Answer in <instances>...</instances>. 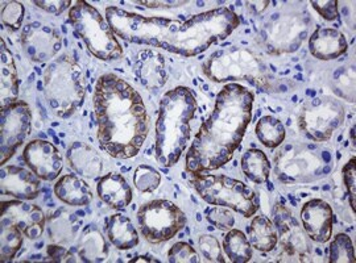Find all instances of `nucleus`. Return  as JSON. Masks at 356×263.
<instances>
[{
	"mask_svg": "<svg viewBox=\"0 0 356 263\" xmlns=\"http://www.w3.org/2000/svg\"><path fill=\"white\" fill-rule=\"evenodd\" d=\"M107 237L110 242L119 251H131L139 244V235L129 217L115 213L107 226Z\"/></svg>",
	"mask_w": 356,
	"mask_h": 263,
	"instance_id": "obj_28",
	"label": "nucleus"
},
{
	"mask_svg": "<svg viewBox=\"0 0 356 263\" xmlns=\"http://www.w3.org/2000/svg\"><path fill=\"white\" fill-rule=\"evenodd\" d=\"M134 183L140 192H153L161 183V174L147 164H140L135 170Z\"/></svg>",
	"mask_w": 356,
	"mask_h": 263,
	"instance_id": "obj_36",
	"label": "nucleus"
},
{
	"mask_svg": "<svg viewBox=\"0 0 356 263\" xmlns=\"http://www.w3.org/2000/svg\"><path fill=\"white\" fill-rule=\"evenodd\" d=\"M268 4H269V1H248V3H247L248 8H250L251 12L254 13V15L263 13V11L267 8Z\"/></svg>",
	"mask_w": 356,
	"mask_h": 263,
	"instance_id": "obj_46",
	"label": "nucleus"
},
{
	"mask_svg": "<svg viewBox=\"0 0 356 263\" xmlns=\"http://www.w3.org/2000/svg\"><path fill=\"white\" fill-rule=\"evenodd\" d=\"M32 128V112L26 101H16L0 113V162H7L24 142Z\"/></svg>",
	"mask_w": 356,
	"mask_h": 263,
	"instance_id": "obj_13",
	"label": "nucleus"
},
{
	"mask_svg": "<svg viewBox=\"0 0 356 263\" xmlns=\"http://www.w3.org/2000/svg\"><path fill=\"white\" fill-rule=\"evenodd\" d=\"M138 4H141L147 8H175V7H181L188 4L189 1H172V0H145V1H135Z\"/></svg>",
	"mask_w": 356,
	"mask_h": 263,
	"instance_id": "obj_45",
	"label": "nucleus"
},
{
	"mask_svg": "<svg viewBox=\"0 0 356 263\" xmlns=\"http://www.w3.org/2000/svg\"><path fill=\"white\" fill-rule=\"evenodd\" d=\"M22 46L35 62H47L63 48L61 35L51 26L41 23L26 24L20 36Z\"/></svg>",
	"mask_w": 356,
	"mask_h": 263,
	"instance_id": "obj_15",
	"label": "nucleus"
},
{
	"mask_svg": "<svg viewBox=\"0 0 356 263\" xmlns=\"http://www.w3.org/2000/svg\"><path fill=\"white\" fill-rule=\"evenodd\" d=\"M0 191L19 201H32L41 192V182L32 170L20 166H3Z\"/></svg>",
	"mask_w": 356,
	"mask_h": 263,
	"instance_id": "obj_18",
	"label": "nucleus"
},
{
	"mask_svg": "<svg viewBox=\"0 0 356 263\" xmlns=\"http://www.w3.org/2000/svg\"><path fill=\"white\" fill-rule=\"evenodd\" d=\"M81 220L76 213L67 210H58L54 213L48 224V233L53 244L69 245L76 238L81 229Z\"/></svg>",
	"mask_w": 356,
	"mask_h": 263,
	"instance_id": "obj_27",
	"label": "nucleus"
},
{
	"mask_svg": "<svg viewBox=\"0 0 356 263\" xmlns=\"http://www.w3.org/2000/svg\"><path fill=\"white\" fill-rule=\"evenodd\" d=\"M307 35V23L300 15H275L261 29V44L272 54L297 51Z\"/></svg>",
	"mask_w": 356,
	"mask_h": 263,
	"instance_id": "obj_12",
	"label": "nucleus"
},
{
	"mask_svg": "<svg viewBox=\"0 0 356 263\" xmlns=\"http://www.w3.org/2000/svg\"><path fill=\"white\" fill-rule=\"evenodd\" d=\"M69 20L97 58L113 61L123 56L122 45L113 28L106 17L88 1H74L69 12Z\"/></svg>",
	"mask_w": 356,
	"mask_h": 263,
	"instance_id": "obj_7",
	"label": "nucleus"
},
{
	"mask_svg": "<svg viewBox=\"0 0 356 263\" xmlns=\"http://www.w3.org/2000/svg\"><path fill=\"white\" fill-rule=\"evenodd\" d=\"M24 6L19 1L1 3V23L11 31H17L23 24Z\"/></svg>",
	"mask_w": 356,
	"mask_h": 263,
	"instance_id": "obj_37",
	"label": "nucleus"
},
{
	"mask_svg": "<svg viewBox=\"0 0 356 263\" xmlns=\"http://www.w3.org/2000/svg\"><path fill=\"white\" fill-rule=\"evenodd\" d=\"M35 4L38 6V8L47 11L48 13L60 16L73 3L69 1V0H64V1L63 0H57V1H35Z\"/></svg>",
	"mask_w": 356,
	"mask_h": 263,
	"instance_id": "obj_44",
	"label": "nucleus"
},
{
	"mask_svg": "<svg viewBox=\"0 0 356 263\" xmlns=\"http://www.w3.org/2000/svg\"><path fill=\"white\" fill-rule=\"evenodd\" d=\"M330 263L355 262V251L351 238L344 233L337 235L330 244Z\"/></svg>",
	"mask_w": 356,
	"mask_h": 263,
	"instance_id": "obj_34",
	"label": "nucleus"
},
{
	"mask_svg": "<svg viewBox=\"0 0 356 263\" xmlns=\"http://www.w3.org/2000/svg\"><path fill=\"white\" fill-rule=\"evenodd\" d=\"M92 101L103 151L119 160L135 157L149 132V116L139 92L120 76L104 74L95 85Z\"/></svg>",
	"mask_w": 356,
	"mask_h": 263,
	"instance_id": "obj_3",
	"label": "nucleus"
},
{
	"mask_svg": "<svg viewBox=\"0 0 356 263\" xmlns=\"http://www.w3.org/2000/svg\"><path fill=\"white\" fill-rule=\"evenodd\" d=\"M204 76L214 82L245 80L256 87L272 91L273 76L267 65L248 48L231 46L211 54L204 65Z\"/></svg>",
	"mask_w": 356,
	"mask_h": 263,
	"instance_id": "obj_6",
	"label": "nucleus"
},
{
	"mask_svg": "<svg viewBox=\"0 0 356 263\" xmlns=\"http://www.w3.org/2000/svg\"><path fill=\"white\" fill-rule=\"evenodd\" d=\"M23 245V232L6 220H0V260L10 262Z\"/></svg>",
	"mask_w": 356,
	"mask_h": 263,
	"instance_id": "obj_33",
	"label": "nucleus"
},
{
	"mask_svg": "<svg viewBox=\"0 0 356 263\" xmlns=\"http://www.w3.org/2000/svg\"><path fill=\"white\" fill-rule=\"evenodd\" d=\"M254 101V92L238 83H229L219 91L214 111L186 153V171L198 176L231 161L252 120Z\"/></svg>",
	"mask_w": 356,
	"mask_h": 263,
	"instance_id": "obj_2",
	"label": "nucleus"
},
{
	"mask_svg": "<svg viewBox=\"0 0 356 263\" xmlns=\"http://www.w3.org/2000/svg\"><path fill=\"white\" fill-rule=\"evenodd\" d=\"M198 105L188 87L168 91L156 121V158L163 167L178 162L191 139V121Z\"/></svg>",
	"mask_w": 356,
	"mask_h": 263,
	"instance_id": "obj_4",
	"label": "nucleus"
},
{
	"mask_svg": "<svg viewBox=\"0 0 356 263\" xmlns=\"http://www.w3.org/2000/svg\"><path fill=\"white\" fill-rule=\"evenodd\" d=\"M343 183L347 195L350 198V205L353 208V212H355V196H356V163L355 158H351L348 162L344 164Z\"/></svg>",
	"mask_w": 356,
	"mask_h": 263,
	"instance_id": "obj_41",
	"label": "nucleus"
},
{
	"mask_svg": "<svg viewBox=\"0 0 356 263\" xmlns=\"http://www.w3.org/2000/svg\"><path fill=\"white\" fill-rule=\"evenodd\" d=\"M98 196L113 210H126L132 201V189L127 180L115 173H108L101 178L98 186Z\"/></svg>",
	"mask_w": 356,
	"mask_h": 263,
	"instance_id": "obj_23",
	"label": "nucleus"
},
{
	"mask_svg": "<svg viewBox=\"0 0 356 263\" xmlns=\"http://www.w3.org/2000/svg\"><path fill=\"white\" fill-rule=\"evenodd\" d=\"M131 262L132 263H140V262H152L156 263L159 262V260H153L151 257H147V255H143V257H136L135 260H131Z\"/></svg>",
	"mask_w": 356,
	"mask_h": 263,
	"instance_id": "obj_47",
	"label": "nucleus"
},
{
	"mask_svg": "<svg viewBox=\"0 0 356 263\" xmlns=\"http://www.w3.org/2000/svg\"><path fill=\"white\" fill-rule=\"evenodd\" d=\"M0 220L17 226L29 239L40 237L47 223L45 214L40 207L22 201H4L1 204Z\"/></svg>",
	"mask_w": 356,
	"mask_h": 263,
	"instance_id": "obj_17",
	"label": "nucleus"
},
{
	"mask_svg": "<svg viewBox=\"0 0 356 263\" xmlns=\"http://www.w3.org/2000/svg\"><path fill=\"white\" fill-rule=\"evenodd\" d=\"M19 98V76L13 62V53L1 40L0 49V101L1 108L13 104Z\"/></svg>",
	"mask_w": 356,
	"mask_h": 263,
	"instance_id": "obj_25",
	"label": "nucleus"
},
{
	"mask_svg": "<svg viewBox=\"0 0 356 263\" xmlns=\"http://www.w3.org/2000/svg\"><path fill=\"white\" fill-rule=\"evenodd\" d=\"M24 160L28 167L40 179L48 182L60 176L64 167L61 153L47 139L31 141L24 149Z\"/></svg>",
	"mask_w": 356,
	"mask_h": 263,
	"instance_id": "obj_16",
	"label": "nucleus"
},
{
	"mask_svg": "<svg viewBox=\"0 0 356 263\" xmlns=\"http://www.w3.org/2000/svg\"><path fill=\"white\" fill-rule=\"evenodd\" d=\"M309 49L321 61H331L343 56L348 49V42L338 29L318 28L309 38Z\"/></svg>",
	"mask_w": 356,
	"mask_h": 263,
	"instance_id": "obj_21",
	"label": "nucleus"
},
{
	"mask_svg": "<svg viewBox=\"0 0 356 263\" xmlns=\"http://www.w3.org/2000/svg\"><path fill=\"white\" fill-rule=\"evenodd\" d=\"M241 166L244 176L257 185L266 183L272 170V166L266 153L259 149H250L245 151L243 154Z\"/></svg>",
	"mask_w": 356,
	"mask_h": 263,
	"instance_id": "obj_30",
	"label": "nucleus"
},
{
	"mask_svg": "<svg viewBox=\"0 0 356 263\" xmlns=\"http://www.w3.org/2000/svg\"><path fill=\"white\" fill-rule=\"evenodd\" d=\"M256 136L269 149H275L284 142L286 130L279 119L273 116H263L256 124Z\"/></svg>",
	"mask_w": 356,
	"mask_h": 263,
	"instance_id": "obj_32",
	"label": "nucleus"
},
{
	"mask_svg": "<svg viewBox=\"0 0 356 263\" xmlns=\"http://www.w3.org/2000/svg\"><path fill=\"white\" fill-rule=\"evenodd\" d=\"M134 71L141 85L148 90L163 87L168 79L165 60L163 54L154 49H143L138 53Z\"/></svg>",
	"mask_w": 356,
	"mask_h": 263,
	"instance_id": "obj_20",
	"label": "nucleus"
},
{
	"mask_svg": "<svg viewBox=\"0 0 356 263\" xmlns=\"http://www.w3.org/2000/svg\"><path fill=\"white\" fill-rule=\"evenodd\" d=\"M273 224L277 228L282 253L277 262H307L310 261V245L305 230L297 223L291 211L280 203L273 208Z\"/></svg>",
	"mask_w": 356,
	"mask_h": 263,
	"instance_id": "obj_14",
	"label": "nucleus"
},
{
	"mask_svg": "<svg viewBox=\"0 0 356 263\" xmlns=\"http://www.w3.org/2000/svg\"><path fill=\"white\" fill-rule=\"evenodd\" d=\"M334 91L348 101L355 99V70L354 67H341L334 74Z\"/></svg>",
	"mask_w": 356,
	"mask_h": 263,
	"instance_id": "obj_35",
	"label": "nucleus"
},
{
	"mask_svg": "<svg viewBox=\"0 0 356 263\" xmlns=\"http://www.w3.org/2000/svg\"><path fill=\"white\" fill-rule=\"evenodd\" d=\"M67 161L76 174L85 178H98L103 173L102 155L86 142L76 141L67 149Z\"/></svg>",
	"mask_w": 356,
	"mask_h": 263,
	"instance_id": "obj_22",
	"label": "nucleus"
},
{
	"mask_svg": "<svg viewBox=\"0 0 356 263\" xmlns=\"http://www.w3.org/2000/svg\"><path fill=\"white\" fill-rule=\"evenodd\" d=\"M343 119L344 108L341 101L329 96H321L304 104L298 126L310 139L323 142L330 139Z\"/></svg>",
	"mask_w": 356,
	"mask_h": 263,
	"instance_id": "obj_10",
	"label": "nucleus"
},
{
	"mask_svg": "<svg viewBox=\"0 0 356 263\" xmlns=\"http://www.w3.org/2000/svg\"><path fill=\"white\" fill-rule=\"evenodd\" d=\"M223 249L231 262H250L252 258V245L239 229H229L223 239Z\"/></svg>",
	"mask_w": 356,
	"mask_h": 263,
	"instance_id": "obj_31",
	"label": "nucleus"
},
{
	"mask_svg": "<svg viewBox=\"0 0 356 263\" xmlns=\"http://www.w3.org/2000/svg\"><path fill=\"white\" fill-rule=\"evenodd\" d=\"M206 220L219 230H229L235 224V217L226 207H211L206 210Z\"/></svg>",
	"mask_w": 356,
	"mask_h": 263,
	"instance_id": "obj_39",
	"label": "nucleus"
},
{
	"mask_svg": "<svg viewBox=\"0 0 356 263\" xmlns=\"http://www.w3.org/2000/svg\"><path fill=\"white\" fill-rule=\"evenodd\" d=\"M312 6L314 10L326 20L332 22L338 17V1L334 0H326V1H312Z\"/></svg>",
	"mask_w": 356,
	"mask_h": 263,
	"instance_id": "obj_43",
	"label": "nucleus"
},
{
	"mask_svg": "<svg viewBox=\"0 0 356 263\" xmlns=\"http://www.w3.org/2000/svg\"><path fill=\"white\" fill-rule=\"evenodd\" d=\"M301 221L310 239L319 244L330 239L334 214L327 201L313 199L305 203L301 210Z\"/></svg>",
	"mask_w": 356,
	"mask_h": 263,
	"instance_id": "obj_19",
	"label": "nucleus"
},
{
	"mask_svg": "<svg viewBox=\"0 0 356 263\" xmlns=\"http://www.w3.org/2000/svg\"><path fill=\"white\" fill-rule=\"evenodd\" d=\"M193 186L206 203L231 208L244 217H252L259 210V201L252 188L238 179L198 174L194 176Z\"/></svg>",
	"mask_w": 356,
	"mask_h": 263,
	"instance_id": "obj_8",
	"label": "nucleus"
},
{
	"mask_svg": "<svg viewBox=\"0 0 356 263\" xmlns=\"http://www.w3.org/2000/svg\"><path fill=\"white\" fill-rule=\"evenodd\" d=\"M48 254H49L51 261H54V262H78V258H76L74 251L72 249L67 251L66 248H64V245H57V244L49 245L48 246Z\"/></svg>",
	"mask_w": 356,
	"mask_h": 263,
	"instance_id": "obj_42",
	"label": "nucleus"
},
{
	"mask_svg": "<svg viewBox=\"0 0 356 263\" xmlns=\"http://www.w3.org/2000/svg\"><path fill=\"white\" fill-rule=\"evenodd\" d=\"M198 248L207 262H226L219 241L211 235H202L198 238Z\"/></svg>",
	"mask_w": 356,
	"mask_h": 263,
	"instance_id": "obj_38",
	"label": "nucleus"
},
{
	"mask_svg": "<svg viewBox=\"0 0 356 263\" xmlns=\"http://www.w3.org/2000/svg\"><path fill=\"white\" fill-rule=\"evenodd\" d=\"M248 239L256 251H275L279 242V236L276 226L268 219L267 216H256L248 226Z\"/></svg>",
	"mask_w": 356,
	"mask_h": 263,
	"instance_id": "obj_29",
	"label": "nucleus"
},
{
	"mask_svg": "<svg viewBox=\"0 0 356 263\" xmlns=\"http://www.w3.org/2000/svg\"><path fill=\"white\" fill-rule=\"evenodd\" d=\"M275 171L285 183H309L323 176L326 167L314 151L302 145H286L275 157Z\"/></svg>",
	"mask_w": 356,
	"mask_h": 263,
	"instance_id": "obj_11",
	"label": "nucleus"
},
{
	"mask_svg": "<svg viewBox=\"0 0 356 263\" xmlns=\"http://www.w3.org/2000/svg\"><path fill=\"white\" fill-rule=\"evenodd\" d=\"M106 20L115 35L126 41L163 48L184 57L204 53L216 41L229 37L241 24L238 15L226 7L194 15L186 22L108 7Z\"/></svg>",
	"mask_w": 356,
	"mask_h": 263,
	"instance_id": "obj_1",
	"label": "nucleus"
},
{
	"mask_svg": "<svg viewBox=\"0 0 356 263\" xmlns=\"http://www.w3.org/2000/svg\"><path fill=\"white\" fill-rule=\"evenodd\" d=\"M72 251H74L78 262H103L108 255V246L102 233L91 226L83 229L76 248H72Z\"/></svg>",
	"mask_w": 356,
	"mask_h": 263,
	"instance_id": "obj_24",
	"label": "nucleus"
},
{
	"mask_svg": "<svg viewBox=\"0 0 356 263\" xmlns=\"http://www.w3.org/2000/svg\"><path fill=\"white\" fill-rule=\"evenodd\" d=\"M168 261L170 263H198L201 262L198 253L186 242L175 244L168 253Z\"/></svg>",
	"mask_w": 356,
	"mask_h": 263,
	"instance_id": "obj_40",
	"label": "nucleus"
},
{
	"mask_svg": "<svg viewBox=\"0 0 356 263\" xmlns=\"http://www.w3.org/2000/svg\"><path fill=\"white\" fill-rule=\"evenodd\" d=\"M141 233L151 244H163L186 226V216L178 205L165 199L149 201L138 212Z\"/></svg>",
	"mask_w": 356,
	"mask_h": 263,
	"instance_id": "obj_9",
	"label": "nucleus"
},
{
	"mask_svg": "<svg viewBox=\"0 0 356 263\" xmlns=\"http://www.w3.org/2000/svg\"><path fill=\"white\" fill-rule=\"evenodd\" d=\"M86 76L81 65L64 54L53 60L44 73V95L51 112L67 119L82 107L86 95Z\"/></svg>",
	"mask_w": 356,
	"mask_h": 263,
	"instance_id": "obj_5",
	"label": "nucleus"
},
{
	"mask_svg": "<svg viewBox=\"0 0 356 263\" xmlns=\"http://www.w3.org/2000/svg\"><path fill=\"white\" fill-rule=\"evenodd\" d=\"M54 195L60 201L73 207H83L92 201V192L89 185L76 174H67L54 185Z\"/></svg>",
	"mask_w": 356,
	"mask_h": 263,
	"instance_id": "obj_26",
	"label": "nucleus"
}]
</instances>
